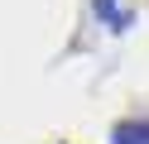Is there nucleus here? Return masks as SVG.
<instances>
[{
	"label": "nucleus",
	"mask_w": 149,
	"mask_h": 144,
	"mask_svg": "<svg viewBox=\"0 0 149 144\" xmlns=\"http://www.w3.org/2000/svg\"><path fill=\"white\" fill-rule=\"evenodd\" d=\"M111 144H149V115H139V120H120L116 130H111Z\"/></svg>",
	"instance_id": "f03ea898"
},
{
	"label": "nucleus",
	"mask_w": 149,
	"mask_h": 144,
	"mask_svg": "<svg viewBox=\"0 0 149 144\" xmlns=\"http://www.w3.org/2000/svg\"><path fill=\"white\" fill-rule=\"evenodd\" d=\"M91 10H96V19H101L106 29H116V34L130 29V10L120 5V0H91Z\"/></svg>",
	"instance_id": "f257e3e1"
}]
</instances>
